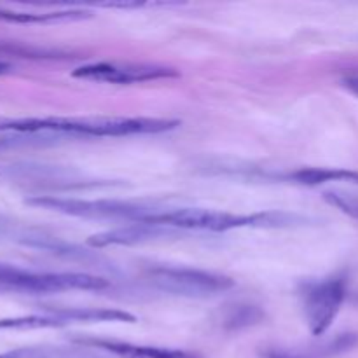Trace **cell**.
<instances>
[{
	"label": "cell",
	"mask_w": 358,
	"mask_h": 358,
	"mask_svg": "<svg viewBox=\"0 0 358 358\" xmlns=\"http://www.w3.org/2000/svg\"><path fill=\"white\" fill-rule=\"evenodd\" d=\"M180 126L163 117H0V131L38 136H129L164 133Z\"/></svg>",
	"instance_id": "cell-1"
},
{
	"label": "cell",
	"mask_w": 358,
	"mask_h": 358,
	"mask_svg": "<svg viewBox=\"0 0 358 358\" xmlns=\"http://www.w3.org/2000/svg\"><path fill=\"white\" fill-rule=\"evenodd\" d=\"M142 224L166 227V229H189L224 233L241 227H289L303 222L297 215L283 212H262L252 215H234L227 212L205 208H177V210H152L147 213Z\"/></svg>",
	"instance_id": "cell-2"
},
{
	"label": "cell",
	"mask_w": 358,
	"mask_h": 358,
	"mask_svg": "<svg viewBox=\"0 0 358 358\" xmlns=\"http://www.w3.org/2000/svg\"><path fill=\"white\" fill-rule=\"evenodd\" d=\"M108 282L84 273H35L0 262V292L56 294L66 290H103Z\"/></svg>",
	"instance_id": "cell-3"
},
{
	"label": "cell",
	"mask_w": 358,
	"mask_h": 358,
	"mask_svg": "<svg viewBox=\"0 0 358 358\" xmlns=\"http://www.w3.org/2000/svg\"><path fill=\"white\" fill-rule=\"evenodd\" d=\"M147 276L156 289L182 297H212L234 287V282L227 276L192 268L161 266L149 269Z\"/></svg>",
	"instance_id": "cell-4"
},
{
	"label": "cell",
	"mask_w": 358,
	"mask_h": 358,
	"mask_svg": "<svg viewBox=\"0 0 358 358\" xmlns=\"http://www.w3.org/2000/svg\"><path fill=\"white\" fill-rule=\"evenodd\" d=\"M28 205L41 206V208L52 210V212L65 213L83 219H119L129 222H140L152 208L133 205L124 201H110V199H72V198H55V196H37L28 199Z\"/></svg>",
	"instance_id": "cell-5"
},
{
	"label": "cell",
	"mask_w": 358,
	"mask_h": 358,
	"mask_svg": "<svg viewBox=\"0 0 358 358\" xmlns=\"http://www.w3.org/2000/svg\"><path fill=\"white\" fill-rule=\"evenodd\" d=\"M346 299L343 276L310 282L303 289V310L308 329L313 336H324L331 329Z\"/></svg>",
	"instance_id": "cell-6"
},
{
	"label": "cell",
	"mask_w": 358,
	"mask_h": 358,
	"mask_svg": "<svg viewBox=\"0 0 358 358\" xmlns=\"http://www.w3.org/2000/svg\"><path fill=\"white\" fill-rule=\"evenodd\" d=\"M72 76L77 79L107 84H136L157 79H171V77H178V73L170 66L150 65V63L98 62L79 66L73 70Z\"/></svg>",
	"instance_id": "cell-7"
},
{
	"label": "cell",
	"mask_w": 358,
	"mask_h": 358,
	"mask_svg": "<svg viewBox=\"0 0 358 358\" xmlns=\"http://www.w3.org/2000/svg\"><path fill=\"white\" fill-rule=\"evenodd\" d=\"M76 343L91 348L103 350L119 358H201L196 353L184 352V350L171 348H157V346H143L133 345V343L115 341V339H101V338H77Z\"/></svg>",
	"instance_id": "cell-8"
},
{
	"label": "cell",
	"mask_w": 358,
	"mask_h": 358,
	"mask_svg": "<svg viewBox=\"0 0 358 358\" xmlns=\"http://www.w3.org/2000/svg\"><path fill=\"white\" fill-rule=\"evenodd\" d=\"M168 234H173L171 229L159 226H150V224H142V222H133L129 226L117 227V229L105 231V233L93 234V236L87 240V245L96 248H105V247H119V245H140V243H149V241L159 240V238L168 236Z\"/></svg>",
	"instance_id": "cell-9"
},
{
	"label": "cell",
	"mask_w": 358,
	"mask_h": 358,
	"mask_svg": "<svg viewBox=\"0 0 358 358\" xmlns=\"http://www.w3.org/2000/svg\"><path fill=\"white\" fill-rule=\"evenodd\" d=\"M358 345L357 334H341L332 341L324 343L320 346H310L303 350H285L273 348L266 350L264 358H334L350 352Z\"/></svg>",
	"instance_id": "cell-10"
},
{
	"label": "cell",
	"mask_w": 358,
	"mask_h": 358,
	"mask_svg": "<svg viewBox=\"0 0 358 358\" xmlns=\"http://www.w3.org/2000/svg\"><path fill=\"white\" fill-rule=\"evenodd\" d=\"M285 178L303 185H320L327 182H348L358 185V171L345 170V168H301L290 171Z\"/></svg>",
	"instance_id": "cell-11"
},
{
	"label": "cell",
	"mask_w": 358,
	"mask_h": 358,
	"mask_svg": "<svg viewBox=\"0 0 358 358\" xmlns=\"http://www.w3.org/2000/svg\"><path fill=\"white\" fill-rule=\"evenodd\" d=\"M90 14L84 10H58V13H17V10L0 9V21L13 23H55V21L84 20Z\"/></svg>",
	"instance_id": "cell-12"
},
{
	"label": "cell",
	"mask_w": 358,
	"mask_h": 358,
	"mask_svg": "<svg viewBox=\"0 0 358 358\" xmlns=\"http://www.w3.org/2000/svg\"><path fill=\"white\" fill-rule=\"evenodd\" d=\"M0 358H93L84 352L62 348H38V350H20V352L0 355Z\"/></svg>",
	"instance_id": "cell-13"
},
{
	"label": "cell",
	"mask_w": 358,
	"mask_h": 358,
	"mask_svg": "<svg viewBox=\"0 0 358 358\" xmlns=\"http://www.w3.org/2000/svg\"><path fill=\"white\" fill-rule=\"evenodd\" d=\"M325 199H327L329 203H332V205L338 206V208L343 210L345 213H348V215H352V217H355V219H358V201L348 199L346 196L332 194V192H327V194H325Z\"/></svg>",
	"instance_id": "cell-14"
},
{
	"label": "cell",
	"mask_w": 358,
	"mask_h": 358,
	"mask_svg": "<svg viewBox=\"0 0 358 358\" xmlns=\"http://www.w3.org/2000/svg\"><path fill=\"white\" fill-rule=\"evenodd\" d=\"M259 317H261V313H259L255 308L245 306L241 308V310H238V313H234V317L229 318V322H234V327H240V325L254 324Z\"/></svg>",
	"instance_id": "cell-15"
},
{
	"label": "cell",
	"mask_w": 358,
	"mask_h": 358,
	"mask_svg": "<svg viewBox=\"0 0 358 358\" xmlns=\"http://www.w3.org/2000/svg\"><path fill=\"white\" fill-rule=\"evenodd\" d=\"M345 86L358 96V77H348V79L345 80Z\"/></svg>",
	"instance_id": "cell-16"
},
{
	"label": "cell",
	"mask_w": 358,
	"mask_h": 358,
	"mask_svg": "<svg viewBox=\"0 0 358 358\" xmlns=\"http://www.w3.org/2000/svg\"><path fill=\"white\" fill-rule=\"evenodd\" d=\"M10 69V65L9 63H3V62H0V76H2V73H6L7 70Z\"/></svg>",
	"instance_id": "cell-17"
}]
</instances>
